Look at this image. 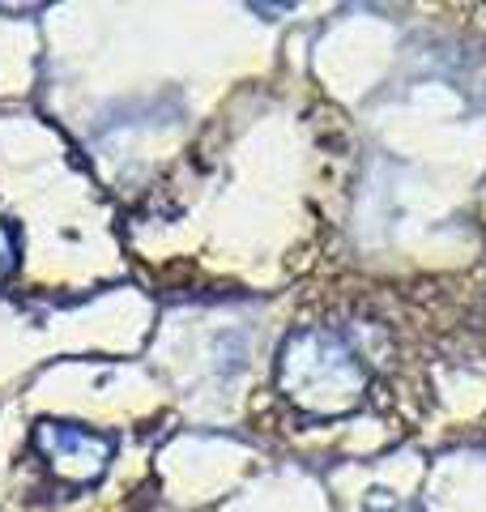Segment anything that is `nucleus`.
I'll return each mask as SVG.
<instances>
[{
  "label": "nucleus",
  "instance_id": "3",
  "mask_svg": "<svg viewBox=\"0 0 486 512\" xmlns=\"http://www.w3.org/2000/svg\"><path fill=\"white\" fill-rule=\"evenodd\" d=\"M13 269H18V239H13V231L0 222V278H9Z\"/></svg>",
  "mask_w": 486,
  "mask_h": 512
},
{
  "label": "nucleus",
  "instance_id": "2",
  "mask_svg": "<svg viewBox=\"0 0 486 512\" xmlns=\"http://www.w3.org/2000/svg\"><path fill=\"white\" fill-rule=\"evenodd\" d=\"M35 448L47 457V466L73 487L99 483L111 466V457H116V440L107 431L69 423V419H43L35 427Z\"/></svg>",
  "mask_w": 486,
  "mask_h": 512
},
{
  "label": "nucleus",
  "instance_id": "1",
  "mask_svg": "<svg viewBox=\"0 0 486 512\" xmlns=\"http://www.w3.org/2000/svg\"><path fill=\"white\" fill-rule=\"evenodd\" d=\"M278 389L312 419H346L363 410L371 372L363 355L333 329H299L278 350Z\"/></svg>",
  "mask_w": 486,
  "mask_h": 512
}]
</instances>
